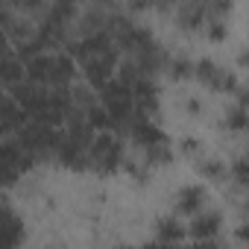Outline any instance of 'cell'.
<instances>
[{"label":"cell","mask_w":249,"mask_h":249,"mask_svg":"<svg viewBox=\"0 0 249 249\" xmlns=\"http://www.w3.org/2000/svg\"><path fill=\"white\" fill-rule=\"evenodd\" d=\"M237 65H240V68H249V47H246V50L237 56Z\"/></svg>","instance_id":"cell-24"},{"label":"cell","mask_w":249,"mask_h":249,"mask_svg":"<svg viewBox=\"0 0 249 249\" xmlns=\"http://www.w3.org/2000/svg\"><path fill=\"white\" fill-rule=\"evenodd\" d=\"M132 91H135V111L153 117L159 111V85H156V76H141L132 85Z\"/></svg>","instance_id":"cell-9"},{"label":"cell","mask_w":249,"mask_h":249,"mask_svg":"<svg viewBox=\"0 0 249 249\" xmlns=\"http://www.w3.org/2000/svg\"><path fill=\"white\" fill-rule=\"evenodd\" d=\"M126 132L132 135V141L138 144V147H144V150H150V147H156V144H164L167 141V135L153 123V117H147V114H135L132 117V123L126 126Z\"/></svg>","instance_id":"cell-6"},{"label":"cell","mask_w":249,"mask_h":249,"mask_svg":"<svg viewBox=\"0 0 249 249\" xmlns=\"http://www.w3.org/2000/svg\"><path fill=\"white\" fill-rule=\"evenodd\" d=\"M24 240H27V231H24L21 217H18L9 205H3V217H0V243H3L6 249H15V246H21Z\"/></svg>","instance_id":"cell-11"},{"label":"cell","mask_w":249,"mask_h":249,"mask_svg":"<svg viewBox=\"0 0 249 249\" xmlns=\"http://www.w3.org/2000/svg\"><path fill=\"white\" fill-rule=\"evenodd\" d=\"M100 103H103L106 111L111 114L114 129H117V126H129L132 117L138 114V111H135V91H132L129 82H123L120 76H114L106 88H100Z\"/></svg>","instance_id":"cell-2"},{"label":"cell","mask_w":249,"mask_h":249,"mask_svg":"<svg viewBox=\"0 0 249 249\" xmlns=\"http://www.w3.org/2000/svg\"><path fill=\"white\" fill-rule=\"evenodd\" d=\"M196 170H199L205 179H211V182H223V179H226V167H223L217 159H202V161H196Z\"/></svg>","instance_id":"cell-19"},{"label":"cell","mask_w":249,"mask_h":249,"mask_svg":"<svg viewBox=\"0 0 249 249\" xmlns=\"http://www.w3.org/2000/svg\"><path fill=\"white\" fill-rule=\"evenodd\" d=\"M185 111L196 117V114H202V103H199L196 97H188V100H185Z\"/></svg>","instance_id":"cell-23"},{"label":"cell","mask_w":249,"mask_h":249,"mask_svg":"<svg viewBox=\"0 0 249 249\" xmlns=\"http://www.w3.org/2000/svg\"><path fill=\"white\" fill-rule=\"evenodd\" d=\"M24 79H27V62L18 56L15 47H9L6 62H3V85L12 88V85H18V82H24Z\"/></svg>","instance_id":"cell-13"},{"label":"cell","mask_w":249,"mask_h":249,"mask_svg":"<svg viewBox=\"0 0 249 249\" xmlns=\"http://www.w3.org/2000/svg\"><path fill=\"white\" fill-rule=\"evenodd\" d=\"M185 237H188V229H185L179 220L161 217V220L156 223V240H159V243H182Z\"/></svg>","instance_id":"cell-14"},{"label":"cell","mask_w":249,"mask_h":249,"mask_svg":"<svg viewBox=\"0 0 249 249\" xmlns=\"http://www.w3.org/2000/svg\"><path fill=\"white\" fill-rule=\"evenodd\" d=\"M205 36H208V41H214V44H223V41H226V36H229V30H226V21L208 18V24H205Z\"/></svg>","instance_id":"cell-20"},{"label":"cell","mask_w":249,"mask_h":249,"mask_svg":"<svg viewBox=\"0 0 249 249\" xmlns=\"http://www.w3.org/2000/svg\"><path fill=\"white\" fill-rule=\"evenodd\" d=\"M223 129L226 132H246L249 129V108L246 106H240V103H234V106H229L226 108V117H223Z\"/></svg>","instance_id":"cell-16"},{"label":"cell","mask_w":249,"mask_h":249,"mask_svg":"<svg viewBox=\"0 0 249 249\" xmlns=\"http://www.w3.org/2000/svg\"><path fill=\"white\" fill-rule=\"evenodd\" d=\"M194 79H199L208 91H226V94H234V91L240 88L237 76L229 73V71H223V68H220L217 62H211V59H199V62H196V68H194Z\"/></svg>","instance_id":"cell-5"},{"label":"cell","mask_w":249,"mask_h":249,"mask_svg":"<svg viewBox=\"0 0 249 249\" xmlns=\"http://www.w3.org/2000/svg\"><path fill=\"white\" fill-rule=\"evenodd\" d=\"M27 120H30V114L24 111V106L6 91L3 106H0V132H3V135H18Z\"/></svg>","instance_id":"cell-8"},{"label":"cell","mask_w":249,"mask_h":249,"mask_svg":"<svg viewBox=\"0 0 249 249\" xmlns=\"http://www.w3.org/2000/svg\"><path fill=\"white\" fill-rule=\"evenodd\" d=\"M147 156H144V161L150 164V167H161V164H170L173 161V150H170V144L164 141V144H156V147H150V150H144Z\"/></svg>","instance_id":"cell-18"},{"label":"cell","mask_w":249,"mask_h":249,"mask_svg":"<svg viewBox=\"0 0 249 249\" xmlns=\"http://www.w3.org/2000/svg\"><path fill=\"white\" fill-rule=\"evenodd\" d=\"M194 68H196V65H191L185 56H176V59H167V68H164V71H167L170 79H176V82H188V79L194 76Z\"/></svg>","instance_id":"cell-17"},{"label":"cell","mask_w":249,"mask_h":249,"mask_svg":"<svg viewBox=\"0 0 249 249\" xmlns=\"http://www.w3.org/2000/svg\"><path fill=\"white\" fill-rule=\"evenodd\" d=\"M234 6V0H208V18H217V21H226L229 12Z\"/></svg>","instance_id":"cell-21"},{"label":"cell","mask_w":249,"mask_h":249,"mask_svg":"<svg viewBox=\"0 0 249 249\" xmlns=\"http://www.w3.org/2000/svg\"><path fill=\"white\" fill-rule=\"evenodd\" d=\"M220 226H223V214L220 211H202V214H194V220L188 226V234L194 240H199V243H211L217 237Z\"/></svg>","instance_id":"cell-10"},{"label":"cell","mask_w":249,"mask_h":249,"mask_svg":"<svg viewBox=\"0 0 249 249\" xmlns=\"http://www.w3.org/2000/svg\"><path fill=\"white\" fill-rule=\"evenodd\" d=\"M62 126L56 123H47V120H27L24 129L18 132V141L24 144V150L38 161V159H56V150L62 144Z\"/></svg>","instance_id":"cell-1"},{"label":"cell","mask_w":249,"mask_h":249,"mask_svg":"<svg viewBox=\"0 0 249 249\" xmlns=\"http://www.w3.org/2000/svg\"><path fill=\"white\" fill-rule=\"evenodd\" d=\"M3 6H12L18 15H24L30 21H44V15L50 9V0H3Z\"/></svg>","instance_id":"cell-15"},{"label":"cell","mask_w":249,"mask_h":249,"mask_svg":"<svg viewBox=\"0 0 249 249\" xmlns=\"http://www.w3.org/2000/svg\"><path fill=\"white\" fill-rule=\"evenodd\" d=\"M85 3H91V6H103V9H108L114 0H85Z\"/></svg>","instance_id":"cell-25"},{"label":"cell","mask_w":249,"mask_h":249,"mask_svg":"<svg viewBox=\"0 0 249 249\" xmlns=\"http://www.w3.org/2000/svg\"><path fill=\"white\" fill-rule=\"evenodd\" d=\"M88 156H91V167H94V170H100V173H114V170L123 164V141H120L117 135H111L108 129H106V132H97V138H94Z\"/></svg>","instance_id":"cell-4"},{"label":"cell","mask_w":249,"mask_h":249,"mask_svg":"<svg viewBox=\"0 0 249 249\" xmlns=\"http://www.w3.org/2000/svg\"><path fill=\"white\" fill-rule=\"evenodd\" d=\"M208 24V0H182L176 12V27L182 33H196Z\"/></svg>","instance_id":"cell-7"},{"label":"cell","mask_w":249,"mask_h":249,"mask_svg":"<svg viewBox=\"0 0 249 249\" xmlns=\"http://www.w3.org/2000/svg\"><path fill=\"white\" fill-rule=\"evenodd\" d=\"M205 202H208V194H205L202 185H185V188H179V194H176V211H179L182 217L199 214Z\"/></svg>","instance_id":"cell-12"},{"label":"cell","mask_w":249,"mask_h":249,"mask_svg":"<svg viewBox=\"0 0 249 249\" xmlns=\"http://www.w3.org/2000/svg\"><path fill=\"white\" fill-rule=\"evenodd\" d=\"M36 164V159L24 150V144L12 135H3V144H0V170H3V185H15L30 167Z\"/></svg>","instance_id":"cell-3"},{"label":"cell","mask_w":249,"mask_h":249,"mask_svg":"<svg viewBox=\"0 0 249 249\" xmlns=\"http://www.w3.org/2000/svg\"><path fill=\"white\" fill-rule=\"evenodd\" d=\"M231 176H234L237 185H249V156L246 159H237L231 164Z\"/></svg>","instance_id":"cell-22"}]
</instances>
